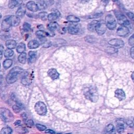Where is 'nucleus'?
<instances>
[{
  "label": "nucleus",
  "instance_id": "obj_49",
  "mask_svg": "<svg viewBox=\"0 0 134 134\" xmlns=\"http://www.w3.org/2000/svg\"><path fill=\"white\" fill-rule=\"evenodd\" d=\"M45 132L46 133H55V131H54L53 130L51 129H47L45 131Z\"/></svg>",
  "mask_w": 134,
  "mask_h": 134
},
{
  "label": "nucleus",
  "instance_id": "obj_47",
  "mask_svg": "<svg viewBox=\"0 0 134 134\" xmlns=\"http://www.w3.org/2000/svg\"><path fill=\"white\" fill-rule=\"evenodd\" d=\"M130 55L131 58L134 59V47H132L130 49Z\"/></svg>",
  "mask_w": 134,
  "mask_h": 134
},
{
  "label": "nucleus",
  "instance_id": "obj_54",
  "mask_svg": "<svg viewBox=\"0 0 134 134\" xmlns=\"http://www.w3.org/2000/svg\"><path fill=\"white\" fill-rule=\"evenodd\" d=\"M112 1H113V2H116V1H118V0H112Z\"/></svg>",
  "mask_w": 134,
  "mask_h": 134
},
{
  "label": "nucleus",
  "instance_id": "obj_9",
  "mask_svg": "<svg viewBox=\"0 0 134 134\" xmlns=\"http://www.w3.org/2000/svg\"><path fill=\"white\" fill-rule=\"evenodd\" d=\"M7 19H8L9 23L11 26L13 27H16L19 25L20 24V18L17 17L16 15L14 16V15H12L7 18Z\"/></svg>",
  "mask_w": 134,
  "mask_h": 134
},
{
  "label": "nucleus",
  "instance_id": "obj_44",
  "mask_svg": "<svg viewBox=\"0 0 134 134\" xmlns=\"http://www.w3.org/2000/svg\"><path fill=\"white\" fill-rule=\"evenodd\" d=\"M126 124L128 126H129L131 128H134V123L130 121V120H128L127 122H126Z\"/></svg>",
  "mask_w": 134,
  "mask_h": 134
},
{
  "label": "nucleus",
  "instance_id": "obj_8",
  "mask_svg": "<svg viewBox=\"0 0 134 134\" xmlns=\"http://www.w3.org/2000/svg\"><path fill=\"white\" fill-rule=\"evenodd\" d=\"M117 22L119 24L123 26L128 25L129 24V21L126 17L122 14H117L116 15Z\"/></svg>",
  "mask_w": 134,
  "mask_h": 134
},
{
  "label": "nucleus",
  "instance_id": "obj_41",
  "mask_svg": "<svg viewBox=\"0 0 134 134\" xmlns=\"http://www.w3.org/2000/svg\"><path fill=\"white\" fill-rule=\"evenodd\" d=\"M128 43L129 45L131 46H134V34L132 35L128 40Z\"/></svg>",
  "mask_w": 134,
  "mask_h": 134
},
{
  "label": "nucleus",
  "instance_id": "obj_35",
  "mask_svg": "<svg viewBox=\"0 0 134 134\" xmlns=\"http://www.w3.org/2000/svg\"><path fill=\"white\" fill-rule=\"evenodd\" d=\"M12 132V129L10 127H5L1 130V133L3 134H10Z\"/></svg>",
  "mask_w": 134,
  "mask_h": 134
},
{
  "label": "nucleus",
  "instance_id": "obj_2",
  "mask_svg": "<svg viewBox=\"0 0 134 134\" xmlns=\"http://www.w3.org/2000/svg\"><path fill=\"white\" fill-rule=\"evenodd\" d=\"M23 71V70L18 66L14 67L7 74L6 78V82L9 84H13L17 81L18 74Z\"/></svg>",
  "mask_w": 134,
  "mask_h": 134
},
{
  "label": "nucleus",
  "instance_id": "obj_15",
  "mask_svg": "<svg viewBox=\"0 0 134 134\" xmlns=\"http://www.w3.org/2000/svg\"><path fill=\"white\" fill-rule=\"evenodd\" d=\"M26 7L29 11L34 12H37V11L38 10V6H37V4L35 2H34V1L28 2L26 4Z\"/></svg>",
  "mask_w": 134,
  "mask_h": 134
},
{
  "label": "nucleus",
  "instance_id": "obj_42",
  "mask_svg": "<svg viewBox=\"0 0 134 134\" xmlns=\"http://www.w3.org/2000/svg\"><path fill=\"white\" fill-rule=\"evenodd\" d=\"M102 13H97V14H95L94 15H92L91 16H89V18H97L99 17H100L102 15Z\"/></svg>",
  "mask_w": 134,
  "mask_h": 134
},
{
  "label": "nucleus",
  "instance_id": "obj_11",
  "mask_svg": "<svg viewBox=\"0 0 134 134\" xmlns=\"http://www.w3.org/2000/svg\"><path fill=\"white\" fill-rule=\"evenodd\" d=\"M32 79L30 77V75L28 72H24L23 73L21 78V82L22 84L24 85H28L31 82Z\"/></svg>",
  "mask_w": 134,
  "mask_h": 134
},
{
  "label": "nucleus",
  "instance_id": "obj_28",
  "mask_svg": "<svg viewBox=\"0 0 134 134\" xmlns=\"http://www.w3.org/2000/svg\"><path fill=\"white\" fill-rule=\"evenodd\" d=\"M18 60L19 62L21 63L24 64L26 61V54L24 52L22 53H20L19 56L18 57Z\"/></svg>",
  "mask_w": 134,
  "mask_h": 134
},
{
  "label": "nucleus",
  "instance_id": "obj_26",
  "mask_svg": "<svg viewBox=\"0 0 134 134\" xmlns=\"http://www.w3.org/2000/svg\"><path fill=\"white\" fill-rule=\"evenodd\" d=\"M26 50L25 44L23 42H20L19 43L16 48V51L18 53H22Z\"/></svg>",
  "mask_w": 134,
  "mask_h": 134
},
{
  "label": "nucleus",
  "instance_id": "obj_50",
  "mask_svg": "<svg viewBox=\"0 0 134 134\" xmlns=\"http://www.w3.org/2000/svg\"><path fill=\"white\" fill-rule=\"evenodd\" d=\"M20 123H21V121L20 120H18V121H17L15 122V123H14V125H16V126L17 125H19L20 124Z\"/></svg>",
  "mask_w": 134,
  "mask_h": 134
},
{
  "label": "nucleus",
  "instance_id": "obj_29",
  "mask_svg": "<svg viewBox=\"0 0 134 134\" xmlns=\"http://www.w3.org/2000/svg\"><path fill=\"white\" fill-rule=\"evenodd\" d=\"M104 131L106 133H114L115 131V127L112 124H108L106 127H105Z\"/></svg>",
  "mask_w": 134,
  "mask_h": 134
},
{
  "label": "nucleus",
  "instance_id": "obj_43",
  "mask_svg": "<svg viewBox=\"0 0 134 134\" xmlns=\"http://www.w3.org/2000/svg\"><path fill=\"white\" fill-rule=\"evenodd\" d=\"M91 38H90V36H86L85 37V40L88 42H93L94 41V38L93 37H92V36H91L90 37Z\"/></svg>",
  "mask_w": 134,
  "mask_h": 134
},
{
  "label": "nucleus",
  "instance_id": "obj_5",
  "mask_svg": "<svg viewBox=\"0 0 134 134\" xmlns=\"http://www.w3.org/2000/svg\"><path fill=\"white\" fill-rule=\"evenodd\" d=\"M105 24L107 28L110 30H113L116 26V21L114 17L111 15H108L105 17Z\"/></svg>",
  "mask_w": 134,
  "mask_h": 134
},
{
  "label": "nucleus",
  "instance_id": "obj_25",
  "mask_svg": "<svg viewBox=\"0 0 134 134\" xmlns=\"http://www.w3.org/2000/svg\"><path fill=\"white\" fill-rule=\"evenodd\" d=\"M38 9L39 10H43L46 9L47 4L43 0H39L37 3Z\"/></svg>",
  "mask_w": 134,
  "mask_h": 134
},
{
  "label": "nucleus",
  "instance_id": "obj_12",
  "mask_svg": "<svg viewBox=\"0 0 134 134\" xmlns=\"http://www.w3.org/2000/svg\"><path fill=\"white\" fill-rule=\"evenodd\" d=\"M116 130L118 133H122L125 128V123L121 120H118L116 122Z\"/></svg>",
  "mask_w": 134,
  "mask_h": 134
},
{
  "label": "nucleus",
  "instance_id": "obj_34",
  "mask_svg": "<svg viewBox=\"0 0 134 134\" xmlns=\"http://www.w3.org/2000/svg\"><path fill=\"white\" fill-rule=\"evenodd\" d=\"M38 17L42 20H46L48 19V14L45 12H40L38 14Z\"/></svg>",
  "mask_w": 134,
  "mask_h": 134
},
{
  "label": "nucleus",
  "instance_id": "obj_20",
  "mask_svg": "<svg viewBox=\"0 0 134 134\" xmlns=\"http://www.w3.org/2000/svg\"><path fill=\"white\" fill-rule=\"evenodd\" d=\"M68 31L71 35H76L79 32V28L76 25H70L68 28Z\"/></svg>",
  "mask_w": 134,
  "mask_h": 134
},
{
  "label": "nucleus",
  "instance_id": "obj_33",
  "mask_svg": "<svg viewBox=\"0 0 134 134\" xmlns=\"http://www.w3.org/2000/svg\"><path fill=\"white\" fill-rule=\"evenodd\" d=\"M4 55L6 58H10L13 56L14 51L11 49L7 48L6 50H5Z\"/></svg>",
  "mask_w": 134,
  "mask_h": 134
},
{
  "label": "nucleus",
  "instance_id": "obj_3",
  "mask_svg": "<svg viewBox=\"0 0 134 134\" xmlns=\"http://www.w3.org/2000/svg\"><path fill=\"white\" fill-rule=\"evenodd\" d=\"M0 117L5 122H11L14 120V116L11 111L6 108H0Z\"/></svg>",
  "mask_w": 134,
  "mask_h": 134
},
{
  "label": "nucleus",
  "instance_id": "obj_31",
  "mask_svg": "<svg viewBox=\"0 0 134 134\" xmlns=\"http://www.w3.org/2000/svg\"><path fill=\"white\" fill-rule=\"evenodd\" d=\"M36 35L39 37H46L49 36V34L43 31H38L36 32Z\"/></svg>",
  "mask_w": 134,
  "mask_h": 134
},
{
  "label": "nucleus",
  "instance_id": "obj_10",
  "mask_svg": "<svg viewBox=\"0 0 134 134\" xmlns=\"http://www.w3.org/2000/svg\"><path fill=\"white\" fill-rule=\"evenodd\" d=\"M129 31L128 28L125 26H121L119 27L117 30V34L119 36L125 37L128 35Z\"/></svg>",
  "mask_w": 134,
  "mask_h": 134
},
{
  "label": "nucleus",
  "instance_id": "obj_38",
  "mask_svg": "<svg viewBox=\"0 0 134 134\" xmlns=\"http://www.w3.org/2000/svg\"><path fill=\"white\" fill-rule=\"evenodd\" d=\"M36 127L39 131H44V130H45L46 129V126L42 125L41 124H36Z\"/></svg>",
  "mask_w": 134,
  "mask_h": 134
},
{
  "label": "nucleus",
  "instance_id": "obj_27",
  "mask_svg": "<svg viewBox=\"0 0 134 134\" xmlns=\"http://www.w3.org/2000/svg\"><path fill=\"white\" fill-rule=\"evenodd\" d=\"M12 64H13V60H12V59H6L5 61H4L3 65V67L4 69H7L12 66Z\"/></svg>",
  "mask_w": 134,
  "mask_h": 134
},
{
  "label": "nucleus",
  "instance_id": "obj_32",
  "mask_svg": "<svg viewBox=\"0 0 134 134\" xmlns=\"http://www.w3.org/2000/svg\"><path fill=\"white\" fill-rule=\"evenodd\" d=\"M66 19L69 21L72 22V23H78L80 21V19L73 15H69L66 18Z\"/></svg>",
  "mask_w": 134,
  "mask_h": 134
},
{
  "label": "nucleus",
  "instance_id": "obj_57",
  "mask_svg": "<svg viewBox=\"0 0 134 134\" xmlns=\"http://www.w3.org/2000/svg\"><path fill=\"white\" fill-rule=\"evenodd\" d=\"M133 120H134V119H133Z\"/></svg>",
  "mask_w": 134,
  "mask_h": 134
},
{
  "label": "nucleus",
  "instance_id": "obj_55",
  "mask_svg": "<svg viewBox=\"0 0 134 134\" xmlns=\"http://www.w3.org/2000/svg\"><path fill=\"white\" fill-rule=\"evenodd\" d=\"M1 17H2V15H1V13H0V18H1Z\"/></svg>",
  "mask_w": 134,
  "mask_h": 134
},
{
  "label": "nucleus",
  "instance_id": "obj_13",
  "mask_svg": "<svg viewBox=\"0 0 134 134\" xmlns=\"http://www.w3.org/2000/svg\"><path fill=\"white\" fill-rule=\"evenodd\" d=\"M26 13V6L24 4H21L16 12V15L19 18H23Z\"/></svg>",
  "mask_w": 134,
  "mask_h": 134
},
{
  "label": "nucleus",
  "instance_id": "obj_56",
  "mask_svg": "<svg viewBox=\"0 0 134 134\" xmlns=\"http://www.w3.org/2000/svg\"><path fill=\"white\" fill-rule=\"evenodd\" d=\"M0 67H1V64H0Z\"/></svg>",
  "mask_w": 134,
  "mask_h": 134
},
{
  "label": "nucleus",
  "instance_id": "obj_51",
  "mask_svg": "<svg viewBox=\"0 0 134 134\" xmlns=\"http://www.w3.org/2000/svg\"><path fill=\"white\" fill-rule=\"evenodd\" d=\"M90 0H80V1L81 2V3H86V2H88Z\"/></svg>",
  "mask_w": 134,
  "mask_h": 134
},
{
  "label": "nucleus",
  "instance_id": "obj_14",
  "mask_svg": "<svg viewBox=\"0 0 134 134\" xmlns=\"http://www.w3.org/2000/svg\"><path fill=\"white\" fill-rule=\"evenodd\" d=\"M115 96L120 101H123L126 98L125 93L122 89H117L115 92Z\"/></svg>",
  "mask_w": 134,
  "mask_h": 134
},
{
  "label": "nucleus",
  "instance_id": "obj_6",
  "mask_svg": "<svg viewBox=\"0 0 134 134\" xmlns=\"http://www.w3.org/2000/svg\"><path fill=\"white\" fill-rule=\"evenodd\" d=\"M107 26L105 23L102 21H99L97 25H96L95 31L99 35H102L106 31Z\"/></svg>",
  "mask_w": 134,
  "mask_h": 134
},
{
  "label": "nucleus",
  "instance_id": "obj_18",
  "mask_svg": "<svg viewBox=\"0 0 134 134\" xmlns=\"http://www.w3.org/2000/svg\"><path fill=\"white\" fill-rule=\"evenodd\" d=\"M59 26L57 22L52 21L48 24L47 28L48 30L51 32H54V31L57 30L59 28Z\"/></svg>",
  "mask_w": 134,
  "mask_h": 134
},
{
  "label": "nucleus",
  "instance_id": "obj_24",
  "mask_svg": "<svg viewBox=\"0 0 134 134\" xmlns=\"http://www.w3.org/2000/svg\"><path fill=\"white\" fill-rule=\"evenodd\" d=\"M59 13L58 12H54V13H51L48 15V19L49 21H54L56 20L58 17L59 16Z\"/></svg>",
  "mask_w": 134,
  "mask_h": 134
},
{
  "label": "nucleus",
  "instance_id": "obj_1",
  "mask_svg": "<svg viewBox=\"0 0 134 134\" xmlns=\"http://www.w3.org/2000/svg\"><path fill=\"white\" fill-rule=\"evenodd\" d=\"M83 93L85 98L92 102L95 103L99 100V94L96 88L93 85H86L84 87Z\"/></svg>",
  "mask_w": 134,
  "mask_h": 134
},
{
  "label": "nucleus",
  "instance_id": "obj_21",
  "mask_svg": "<svg viewBox=\"0 0 134 134\" xmlns=\"http://www.w3.org/2000/svg\"><path fill=\"white\" fill-rule=\"evenodd\" d=\"M99 21L98 20H93L91 21L90 23H89L87 25V29H88V31L92 32H95L96 25H97Z\"/></svg>",
  "mask_w": 134,
  "mask_h": 134
},
{
  "label": "nucleus",
  "instance_id": "obj_39",
  "mask_svg": "<svg viewBox=\"0 0 134 134\" xmlns=\"http://www.w3.org/2000/svg\"><path fill=\"white\" fill-rule=\"evenodd\" d=\"M13 110L15 113H18L21 110V108L18 105H14L13 106Z\"/></svg>",
  "mask_w": 134,
  "mask_h": 134
},
{
  "label": "nucleus",
  "instance_id": "obj_46",
  "mask_svg": "<svg viewBox=\"0 0 134 134\" xmlns=\"http://www.w3.org/2000/svg\"><path fill=\"white\" fill-rule=\"evenodd\" d=\"M4 50V47L2 45V44H0V59H1L2 58V54Z\"/></svg>",
  "mask_w": 134,
  "mask_h": 134
},
{
  "label": "nucleus",
  "instance_id": "obj_48",
  "mask_svg": "<svg viewBox=\"0 0 134 134\" xmlns=\"http://www.w3.org/2000/svg\"><path fill=\"white\" fill-rule=\"evenodd\" d=\"M21 116H22V118H23V120L24 121H26V120H27V116L26 115L25 113H24L21 115Z\"/></svg>",
  "mask_w": 134,
  "mask_h": 134
},
{
  "label": "nucleus",
  "instance_id": "obj_19",
  "mask_svg": "<svg viewBox=\"0 0 134 134\" xmlns=\"http://www.w3.org/2000/svg\"><path fill=\"white\" fill-rule=\"evenodd\" d=\"M5 44L7 48L11 49H13L14 48H15L17 46L16 42L15 40L12 39L7 40L5 43Z\"/></svg>",
  "mask_w": 134,
  "mask_h": 134
},
{
  "label": "nucleus",
  "instance_id": "obj_4",
  "mask_svg": "<svg viewBox=\"0 0 134 134\" xmlns=\"http://www.w3.org/2000/svg\"><path fill=\"white\" fill-rule=\"evenodd\" d=\"M35 110L37 114L41 116L45 115L47 111L45 104L41 101H39L36 103L35 105Z\"/></svg>",
  "mask_w": 134,
  "mask_h": 134
},
{
  "label": "nucleus",
  "instance_id": "obj_7",
  "mask_svg": "<svg viewBox=\"0 0 134 134\" xmlns=\"http://www.w3.org/2000/svg\"><path fill=\"white\" fill-rule=\"evenodd\" d=\"M108 44L115 48H122L124 46V42L121 39H113L108 41Z\"/></svg>",
  "mask_w": 134,
  "mask_h": 134
},
{
  "label": "nucleus",
  "instance_id": "obj_40",
  "mask_svg": "<svg viewBox=\"0 0 134 134\" xmlns=\"http://www.w3.org/2000/svg\"><path fill=\"white\" fill-rule=\"evenodd\" d=\"M26 125L28 127H32L34 125V122L32 120H29L28 121H26Z\"/></svg>",
  "mask_w": 134,
  "mask_h": 134
},
{
  "label": "nucleus",
  "instance_id": "obj_30",
  "mask_svg": "<svg viewBox=\"0 0 134 134\" xmlns=\"http://www.w3.org/2000/svg\"><path fill=\"white\" fill-rule=\"evenodd\" d=\"M19 0H9V7L11 9H14L18 4Z\"/></svg>",
  "mask_w": 134,
  "mask_h": 134
},
{
  "label": "nucleus",
  "instance_id": "obj_23",
  "mask_svg": "<svg viewBox=\"0 0 134 134\" xmlns=\"http://www.w3.org/2000/svg\"><path fill=\"white\" fill-rule=\"evenodd\" d=\"M28 54H29V58H28L29 62L31 63L34 62L36 61L37 58V54L36 52L29 51Z\"/></svg>",
  "mask_w": 134,
  "mask_h": 134
},
{
  "label": "nucleus",
  "instance_id": "obj_16",
  "mask_svg": "<svg viewBox=\"0 0 134 134\" xmlns=\"http://www.w3.org/2000/svg\"><path fill=\"white\" fill-rule=\"evenodd\" d=\"M48 75L52 80H56L59 77V73L55 69H50L48 71Z\"/></svg>",
  "mask_w": 134,
  "mask_h": 134
},
{
  "label": "nucleus",
  "instance_id": "obj_52",
  "mask_svg": "<svg viewBox=\"0 0 134 134\" xmlns=\"http://www.w3.org/2000/svg\"><path fill=\"white\" fill-rule=\"evenodd\" d=\"M102 1L105 4H107L109 2V0H102Z\"/></svg>",
  "mask_w": 134,
  "mask_h": 134
},
{
  "label": "nucleus",
  "instance_id": "obj_37",
  "mask_svg": "<svg viewBox=\"0 0 134 134\" xmlns=\"http://www.w3.org/2000/svg\"><path fill=\"white\" fill-rule=\"evenodd\" d=\"M23 29L25 32H29L31 29V26L27 23H25L23 24Z\"/></svg>",
  "mask_w": 134,
  "mask_h": 134
},
{
  "label": "nucleus",
  "instance_id": "obj_53",
  "mask_svg": "<svg viewBox=\"0 0 134 134\" xmlns=\"http://www.w3.org/2000/svg\"><path fill=\"white\" fill-rule=\"evenodd\" d=\"M131 79H132L133 82H134V71L132 72V73L131 74Z\"/></svg>",
  "mask_w": 134,
  "mask_h": 134
},
{
  "label": "nucleus",
  "instance_id": "obj_22",
  "mask_svg": "<svg viewBox=\"0 0 134 134\" xmlns=\"http://www.w3.org/2000/svg\"><path fill=\"white\" fill-rule=\"evenodd\" d=\"M39 46V43L36 40H32L28 43V47L29 49H36Z\"/></svg>",
  "mask_w": 134,
  "mask_h": 134
},
{
  "label": "nucleus",
  "instance_id": "obj_45",
  "mask_svg": "<svg viewBox=\"0 0 134 134\" xmlns=\"http://www.w3.org/2000/svg\"><path fill=\"white\" fill-rule=\"evenodd\" d=\"M127 16H128V17L131 19L132 20H133L134 21V14L132 13H131V12H129L127 14Z\"/></svg>",
  "mask_w": 134,
  "mask_h": 134
},
{
  "label": "nucleus",
  "instance_id": "obj_36",
  "mask_svg": "<svg viewBox=\"0 0 134 134\" xmlns=\"http://www.w3.org/2000/svg\"><path fill=\"white\" fill-rule=\"evenodd\" d=\"M106 52L109 54H115L117 52V49H116L115 47H107V49H106Z\"/></svg>",
  "mask_w": 134,
  "mask_h": 134
},
{
  "label": "nucleus",
  "instance_id": "obj_17",
  "mask_svg": "<svg viewBox=\"0 0 134 134\" xmlns=\"http://www.w3.org/2000/svg\"><path fill=\"white\" fill-rule=\"evenodd\" d=\"M11 25H10L9 21L7 19V18H5L3 21H2V29L5 32H9L11 27Z\"/></svg>",
  "mask_w": 134,
  "mask_h": 134
}]
</instances>
